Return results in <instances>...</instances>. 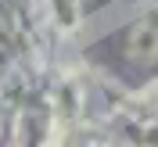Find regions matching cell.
<instances>
[{
    "mask_svg": "<svg viewBox=\"0 0 158 147\" xmlns=\"http://www.w3.org/2000/svg\"><path fill=\"white\" fill-rule=\"evenodd\" d=\"M133 54H137V58L158 54V32L155 29H137V32H133Z\"/></svg>",
    "mask_w": 158,
    "mask_h": 147,
    "instance_id": "6da1fadb",
    "label": "cell"
}]
</instances>
